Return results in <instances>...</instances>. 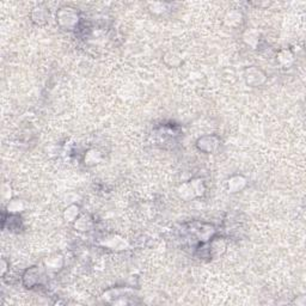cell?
<instances>
[{
    "label": "cell",
    "instance_id": "cell-1",
    "mask_svg": "<svg viewBox=\"0 0 306 306\" xmlns=\"http://www.w3.org/2000/svg\"><path fill=\"white\" fill-rule=\"evenodd\" d=\"M20 201L19 200H16V201H13V202H11L9 205V209L10 210H12V212H20L19 209H22L20 207Z\"/></svg>",
    "mask_w": 306,
    "mask_h": 306
}]
</instances>
